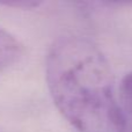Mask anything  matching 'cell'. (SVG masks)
I'll return each mask as SVG.
<instances>
[{"instance_id":"1","label":"cell","mask_w":132,"mask_h":132,"mask_svg":"<svg viewBox=\"0 0 132 132\" xmlns=\"http://www.w3.org/2000/svg\"><path fill=\"white\" fill-rule=\"evenodd\" d=\"M46 82L59 112L80 132H125L111 68L88 39H57L46 56Z\"/></svg>"},{"instance_id":"2","label":"cell","mask_w":132,"mask_h":132,"mask_svg":"<svg viewBox=\"0 0 132 132\" xmlns=\"http://www.w3.org/2000/svg\"><path fill=\"white\" fill-rule=\"evenodd\" d=\"M22 44L15 36L0 28V72L15 64L22 56Z\"/></svg>"},{"instance_id":"3","label":"cell","mask_w":132,"mask_h":132,"mask_svg":"<svg viewBox=\"0 0 132 132\" xmlns=\"http://www.w3.org/2000/svg\"><path fill=\"white\" fill-rule=\"evenodd\" d=\"M119 93L125 108L132 116V72L123 77L119 85Z\"/></svg>"},{"instance_id":"4","label":"cell","mask_w":132,"mask_h":132,"mask_svg":"<svg viewBox=\"0 0 132 132\" xmlns=\"http://www.w3.org/2000/svg\"><path fill=\"white\" fill-rule=\"evenodd\" d=\"M0 5L18 9H34L41 6L42 2L31 1V0H7V1H0Z\"/></svg>"},{"instance_id":"5","label":"cell","mask_w":132,"mask_h":132,"mask_svg":"<svg viewBox=\"0 0 132 132\" xmlns=\"http://www.w3.org/2000/svg\"><path fill=\"white\" fill-rule=\"evenodd\" d=\"M0 132H2V131H0Z\"/></svg>"}]
</instances>
